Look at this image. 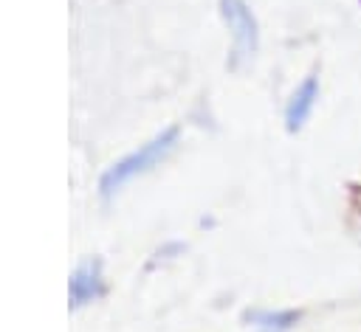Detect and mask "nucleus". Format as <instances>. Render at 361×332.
<instances>
[{"instance_id":"nucleus-3","label":"nucleus","mask_w":361,"mask_h":332,"mask_svg":"<svg viewBox=\"0 0 361 332\" xmlns=\"http://www.w3.org/2000/svg\"><path fill=\"white\" fill-rule=\"evenodd\" d=\"M319 98H322V79H319L316 73H307V76L290 90V96H288V101H285V113H282V115H285V129H288V132H299V129L310 121V115H313Z\"/></svg>"},{"instance_id":"nucleus-5","label":"nucleus","mask_w":361,"mask_h":332,"mask_svg":"<svg viewBox=\"0 0 361 332\" xmlns=\"http://www.w3.org/2000/svg\"><path fill=\"white\" fill-rule=\"evenodd\" d=\"M245 321L257 332H290L302 321V312L293 307H254Z\"/></svg>"},{"instance_id":"nucleus-1","label":"nucleus","mask_w":361,"mask_h":332,"mask_svg":"<svg viewBox=\"0 0 361 332\" xmlns=\"http://www.w3.org/2000/svg\"><path fill=\"white\" fill-rule=\"evenodd\" d=\"M178 141H180V129L172 124V127H164L158 129L152 138H147L144 143H138L135 149H130L127 155H121L118 160H113L102 180H99V191L102 197H116L121 189H127L133 180L144 177L147 172H152L155 166H161L175 149H178Z\"/></svg>"},{"instance_id":"nucleus-2","label":"nucleus","mask_w":361,"mask_h":332,"mask_svg":"<svg viewBox=\"0 0 361 332\" xmlns=\"http://www.w3.org/2000/svg\"><path fill=\"white\" fill-rule=\"evenodd\" d=\"M220 17L228 31L231 65L240 68L251 62L259 51V20L248 0H220Z\"/></svg>"},{"instance_id":"nucleus-4","label":"nucleus","mask_w":361,"mask_h":332,"mask_svg":"<svg viewBox=\"0 0 361 332\" xmlns=\"http://www.w3.org/2000/svg\"><path fill=\"white\" fill-rule=\"evenodd\" d=\"M104 295V270H102V262L99 259H85L73 267L71 273V281H68V298H71V307L79 309V307H87L93 301H99Z\"/></svg>"}]
</instances>
